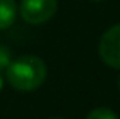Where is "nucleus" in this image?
Listing matches in <instances>:
<instances>
[{
    "label": "nucleus",
    "mask_w": 120,
    "mask_h": 119,
    "mask_svg": "<svg viewBox=\"0 0 120 119\" xmlns=\"http://www.w3.org/2000/svg\"><path fill=\"white\" fill-rule=\"evenodd\" d=\"M99 56L112 69H120V23L110 26L99 41Z\"/></svg>",
    "instance_id": "nucleus-3"
},
{
    "label": "nucleus",
    "mask_w": 120,
    "mask_h": 119,
    "mask_svg": "<svg viewBox=\"0 0 120 119\" xmlns=\"http://www.w3.org/2000/svg\"><path fill=\"white\" fill-rule=\"evenodd\" d=\"M47 69L44 60L36 56H21L7 67L8 83L20 91H33L44 83Z\"/></svg>",
    "instance_id": "nucleus-1"
},
{
    "label": "nucleus",
    "mask_w": 120,
    "mask_h": 119,
    "mask_svg": "<svg viewBox=\"0 0 120 119\" xmlns=\"http://www.w3.org/2000/svg\"><path fill=\"white\" fill-rule=\"evenodd\" d=\"M86 119H119V116L109 108H96L86 116Z\"/></svg>",
    "instance_id": "nucleus-5"
},
{
    "label": "nucleus",
    "mask_w": 120,
    "mask_h": 119,
    "mask_svg": "<svg viewBox=\"0 0 120 119\" xmlns=\"http://www.w3.org/2000/svg\"><path fill=\"white\" fill-rule=\"evenodd\" d=\"M3 88V78H2V74H0V90Z\"/></svg>",
    "instance_id": "nucleus-7"
},
{
    "label": "nucleus",
    "mask_w": 120,
    "mask_h": 119,
    "mask_svg": "<svg viewBox=\"0 0 120 119\" xmlns=\"http://www.w3.org/2000/svg\"><path fill=\"white\" fill-rule=\"evenodd\" d=\"M119 90H120V75H119Z\"/></svg>",
    "instance_id": "nucleus-8"
},
{
    "label": "nucleus",
    "mask_w": 120,
    "mask_h": 119,
    "mask_svg": "<svg viewBox=\"0 0 120 119\" xmlns=\"http://www.w3.org/2000/svg\"><path fill=\"white\" fill-rule=\"evenodd\" d=\"M16 18L15 0H0V29L10 28Z\"/></svg>",
    "instance_id": "nucleus-4"
},
{
    "label": "nucleus",
    "mask_w": 120,
    "mask_h": 119,
    "mask_svg": "<svg viewBox=\"0 0 120 119\" xmlns=\"http://www.w3.org/2000/svg\"><path fill=\"white\" fill-rule=\"evenodd\" d=\"M91 2H102V0H91Z\"/></svg>",
    "instance_id": "nucleus-9"
},
{
    "label": "nucleus",
    "mask_w": 120,
    "mask_h": 119,
    "mask_svg": "<svg viewBox=\"0 0 120 119\" xmlns=\"http://www.w3.org/2000/svg\"><path fill=\"white\" fill-rule=\"evenodd\" d=\"M11 60H13L11 59V51L7 46L0 44V70H7V67L10 65Z\"/></svg>",
    "instance_id": "nucleus-6"
},
{
    "label": "nucleus",
    "mask_w": 120,
    "mask_h": 119,
    "mask_svg": "<svg viewBox=\"0 0 120 119\" xmlns=\"http://www.w3.org/2000/svg\"><path fill=\"white\" fill-rule=\"evenodd\" d=\"M57 12V0H21L20 13L29 25L49 21Z\"/></svg>",
    "instance_id": "nucleus-2"
},
{
    "label": "nucleus",
    "mask_w": 120,
    "mask_h": 119,
    "mask_svg": "<svg viewBox=\"0 0 120 119\" xmlns=\"http://www.w3.org/2000/svg\"><path fill=\"white\" fill-rule=\"evenodd\" d=\"M52 119H59V118H52Z\"/></svg>",
    "instance_id": "nucleus-10"
}]
</instances>
